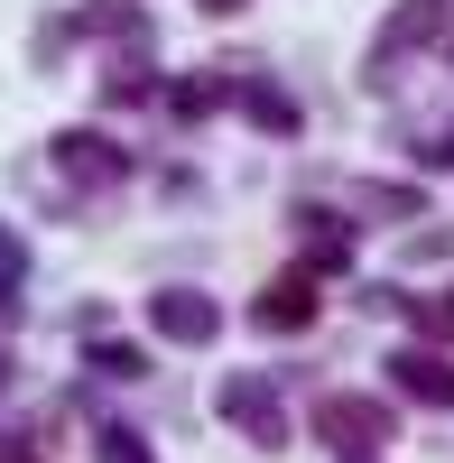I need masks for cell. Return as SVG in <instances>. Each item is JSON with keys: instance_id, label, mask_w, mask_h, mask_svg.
I'll use <instances>...</instances> for the list:
<instances>
[{"instance_id": "7c38bea8", "label": "cell", "mask_w": 454, "mask_h": 463, "mask_svg": "<svg viewBox=\"0 0 454 463\" xmlns=\"http://www.w3.org/2000/svg\"><path fill=\"white\" fill-rule=\"evenodd\" d=\"M102 102H121V111H130V102H158V65H148V56H121V65L102 74Z\"/></svg>"}, {"instance_id": "44dd1931", "label": "cell", "mask_w": 454, "mask_h": 463, "mask_svg": "<svg viewBox=\"0 0 454 463\" xmlns=\"http://www.w3.org/2000/svg\"><path fill=\"white\" fill-rule=\"evenodd\" d=\"M19 463H37V454H19Z\"/></svg>"}, {"instance_id": "5bb4252c", "label": "cell", "mask_w": 454, "mask_h": 463, "mask_svg": "<svg viewBox=\"0 0 454 463\" xmlns=\"http://www.w3.org/2000/svg\"><path fill=\"white\" fill-rule=\"evenodd\" d=\"M93 463H148V436L139 427H102L93 436Z\"/></svg>"}, {"instance_id": "5b68a950", "label": "cell", "mask_w": 454, "mask_h": 463, "mask_svg": "<svg viewBox=\"0 0 454 463\" xmlns=\"http://www.w3.org/2000/svg\"><path fill=\"white\" fill-rule=\"evenodd\" d=\"M148 334L204 353V343H222V297H204V288H148Z\"/></svg>"}, {"instance_id": "7a4b0ae2", "label": "cell", "mask_w": 454, "mask_h": 463, "mask_svg": "<svg viewBox=\"0 0 454 463\" xmlns=\"http://www.w3.org/2000/svg\"><path fill=\"white\" fill-rule=\"evenodd\" d=\"M213 417H222L241 445H260V454H288V445H297V427H288L270 371H222V380H213Z\"/></svg>"}, {"instance_id": "3957f363", "label": "cell", "mask_w": 454, "mask_h": 463, "mask_svg": "<svg viewBox=\"0 0 454 463\" xmlns=\"http://www.w3.org/2000/svg\"><path fill=\"white\" fill-rule=\"evenodd\" d=\"M316 445H334L344 463H371L381 445H399V417H390V399H371V390H325L316 399Z\"/></svg>"}, {"instance_id": "30bf717a", "label": "cell", "mask_w": 454, "mask_h": 463, "mask_svg": "<svg viewBox=\"0 0 454 463\" xmlns=\"http://www.w3.org/2000/svg\"><path fill=\"white\" fill-rule=\"evenodd\" d=\"M74 37H121V47H139V37H148V10H139V0H93V10L74 19Z\"/></svg>"}, {"instance_id": "ffe728a7", "label": "cell", "mask_w": 454, "mask_h": 463, "mask_svg": "<svg viewBox=\"0 0 454 463\" xmlns=\"http://www.w3.org/2000/svg\"><path fill=\"white\" fill-rule=\"evenodd\" d=\"M0 390H10V353H0Z\"/></svg>"}, {"instance_id": "d6986e66", "label": "cell", "mask_w": 454, "mask_h": 463, "mask_svg": "<svg viewBox=\"0 0 454 463\" xmlns=\"http://www.w3.org/2000/svg\"><path fill=\"white\" fill-rule=\"evenodd\" d=\"M195 10H213V19H232V10H251V0H195Z\"/></svg>"}, {"instance_id": "e0dca14e", "label": "cell", "mask_w": 454, "mask_h": 463, "mask_svg": "<svg viewBox=\"0 0 454 463\" xmlns=\"http://www.w3.org/2000/svg\"><path fill=\"white\" fill-rule=\"evenodd\" d=\"M362 204H371V213H418V195H408V185H362Z\"/></svg>"}, {"instance_id": "52a82bcc", "label": "cell", "mask_w": 454, "mask_h": 463, "mask_svg": "<svg viewBox=\"0 0 454 463\" xmlns=\"http://www.w3.org/2000/svg\"><path fill=\"white\" fill-rule=\"evenodd\" d=\"M251 325H260V334H307V325H316V279H307V269L270 279L260 306H251Z\"/></svg>"}, {"instance_id": "277c9868", "label": "cell", "mask_w": 454, "mask_h": 463, "mask_svg": "<svg viewBox=\"0 0 454 463\" xmlns=\"http://www.w3.org/2000/svg\"><path fill=\"white\" fill-rule=\"evenodd\" d=\"M47 158H56V176L65 185H84V195H111V185H130V148L121 139H102V130H56L47 139Z\"/></svg>"}, {"instance_id": "2e32d148", "label": "cell", "mask_w": 454, "mask_h": 463, "mask_svg": "<svg viewBox=\"0 0 454 463\" xmlns=\"http://www.w3.org/2000/svg\"><path fill=\"white\" fill-rule=\"evenodd\" d=\"M418 167H454V121H436V130L418 139Z\"/></svg>"}, {"instance_id": "ba28073f", "label": "cell", "mask_w": 454, "mask_h": 463, "mask_svg": "<svg viewBox=\"0 0 454 463\" xmlns=\"http://www.w3.org/2000/svg\"><path fill=\"white\" fill-rule=\"evenodd\" d=\"M232 102L251 111V130H270V139H297V130H307L297 93H288V84H270V74H241V84H232Z\"/></svg>"}, {"instance_id": "9a60e30c", "label": "cell", "mask_w": 454, "mask_h": 463, "mask_svg": "<svg viewBox=\"0 0 454 463\" xmlns=\"http://www.w3.org/2000/svg\"><path fill=\"white\" fill-rule=\"evenodd\" d=\"M93 371L102 380H148V353H130V343H93Z\"/></svg>"}, {"instance_id": "8fae6325", "label": "cell", "mask_w": 454, "mask_h": 463, "mask_svg": "<svg viewBox=\"0 0 454 463\" xmlns=\"http://www.w3.org/2000/svg\"><path fill=\"white\" fill-rule=\"evenodd\" d=\"M399 316L418 325V343H454V288H436V297H408L399 288Z\"/></svg>"}, {"instance_id": "8992f818", "label": "cell", "mask_w": 454, "mask_h": 463, "mask_svg": "<svg viewBox=\"0 0 454 463\" xmlns=\"http://www.w3.org/2000/svg\"><path fill=\"white\" fill-rule=\"evenodd\" d=\"M381 371H390V390H399V399L454 408V362H445V343H399V353H390Z\"/></svg>"}, {"instance_id": "9c48e42d", "label": "cell", "mask_w": 454, "mask_h": 463, "mask_svg": "<svg viewBox=\"0 0 454 463\" xmlns=\"http://www.w3.org/2000/svg\"><path fill=\"white\" fill-rule=\"evenodd\" d=\"M297 232H307V260H316V269H353V232H344V213L297 204Z\"/></svg>"}, {"instance_id": "4fadbf2b", "label": "cell", "mask_w": 454, "mask_h": 463, "mask_svg": "<svg viewBox=\"0 0 454 463\" xmlns=\"http://www.w3.org/2000/svg\"><path fill=\"white\" fill-rule=\"evenodd\" d=\"M167 102H176V121H204V111H222V102H232V84H222V74H204V84H176Z\"/></svg>"}, {"instance_id": "6da1fadb", "label": "cell", "mask_w": 454, "mask_h": 463, "mask_svg": "<svg viewBox=\"0 0 454 463\" xmlns=\"http://www.w3.org/2000/svg\"><path fill=\"white\" fill-rule=\"evenodd\" d=\"M427 47H454V0H399V10L381 19V37H371V56H362V84H399V65L408 56H427Z\"/></svg>"}, {"instance_id": "ac0fdd59", "label": "cell", "mask_w": 454, "mask_h": 463, "mask_svg": "<svg viewBox=\"0 0 454 463\" xmlns=\"http://www.w3.org/2000/svg\"><path fill=\"white\" fill-rule=\"evenodd\" d=\"M19 269H28V241H19V232H10V222H0V288H10V279H19Z\"/></svg>"}]
</instances>
